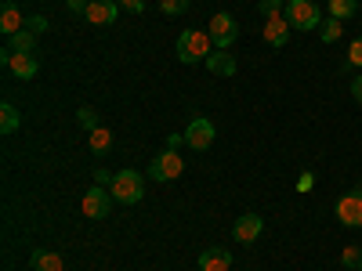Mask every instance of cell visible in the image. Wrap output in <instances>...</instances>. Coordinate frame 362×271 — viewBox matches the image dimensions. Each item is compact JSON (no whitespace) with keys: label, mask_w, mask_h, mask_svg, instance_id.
<instances>
[{"label":"cell","mask_w":362,"mask_h":271,"mask_svg":"<svg viewBox=\"0 0 362 271\" xmlns=\"http://www.w3.org/2000/svg\"><path fill=\"white\" fill-rule=\"evenodd\" d=\"M210 54H214V40H210L206 29H185V33L177 37V58H181L185 66L206 62Z\"/></svg>","instance_id":"6da1fadb"},{"label":"cell","mask_w":362,"mask_h":271,"mask_svg":"<svg viewBox=\"0 0 362 271\" xmlns=\"http://www.w3.org/2000/svg\"><path fill=\"white\" fill-rule=\"evenodd\" d=\"M109 192H112L116 203L134 206V203H141V195H145V177H141L138 170H119V174H112Z\"/></svg>","instance_id":"7a4b0ae2"},{"label":"cell","mask_w":362,"mask_h":271,"mask_svg":"<svg viewBox=\"0 0 362 271\" xmlns=\"http://www.w3.org/2000/svg\"><path fill=\"white\" fill-rule=\"evenodd\" d=\"M286 22L297 33H312L322 25V15L315 8V0H286Z\"/></svg>","instance_id":"3957f363"},{"label":"cell","mask_w":362,"mask_h":271,"mask_svg":"<svg viewBox=\"0 0 362 271\" xmlns=\"http://www.w3.org/2000/svg\"><path fill=\"white\" fill-rule=\"evenodd\" d=\"M112 192L105 188V185H90L87 192H83V199H80V214L87 217V221H105L109 214H112Z\"/></svg>","instance_id":"277c9868"},{"label":"cell","mask_w":362,"mask_h":271,"mask_svg":"<svg viewBox=\"0 0 362 271\" xmlns=\"http://www.w3.org/2000/svg\"><path fill=\"white\" fill-rule=\"evenodd\" d=\"M210 40H214V51H228L232 44H235V37H239V25H235V18L232 15H225V11H218L214 18H210Z\"/></svg>","instance_id":"5b68a950"},{"label":"cell","mask_w":362,"mask_h":271,"mask_svg":"<svg viewBox=\"0 0 362 271\" xmlns=\"http://www.w3.org/2000/svg\"><path fill=\"white\" fill-rule=\"evenodd\" d=\"M181 170H185V159L177 156V148H167V152H160L148 163V177L153 181H174V177H181Z\"/></svg>","instance_id":"8992f818"},{"label":"cell","mask_w":362,"mask_h":271,"mask_svg":"<svg viewBox=\"0 0 362 271\" xmlns=\"http://www.w3.org/2000/svg\"><path fill=\"white\" fill-rule=\"evenodd\" d=\"M0 58H4V66L11 69L15 80H33V76L40 73V58H37L33 51H18V54H11V51L4 47V54H0Z\"/></svg>","instance_id":"52a82bcc"},{"label":"cell","mask_w":362,"mask_h":271,"mask_svg":"<svg viewBox=\"0 0 362 271\" xmlns=\"http://www.w3.org/2000/svg\"><path fill=\"white\" fill-rule=\"evenodd\" d=\"M334 214H337V221H341L344 228H362V188L341 195L337 206H334Z\"/></svg>","instance_id":"ba28073f"},{"label":"cell","mask_w":362,"mask_h":271,"mask_svg":"<svg viewBox=\"0 0 362 271\" xmlns=\"http://www.w3.org/2000/svg\"><path fill=\"white\" fill-rule=\"evenodd\" d=\"M185 145L192 148V152H206V148L214 145V124L203 119V116H196L189 124V131H185Z\"/></svg>","instance_id":"9c48e42d"},{"label":"cell","mask_w":362,"mask_h":271,"mask_svg":"<svg viewBox=\"0 0 362 271\" xmlns=\"http://www.w3.org/2000/svg\"><path fill=\"white\" fill-rule=\"evenodd\" d=\"M290 33H293V29H290V22H286V11L264 18V40H268V47L283 51V47L290 44Z\"/></svg>","instance_id":"30bf717a"},{"label":"cell","mask_w":362,"mask_h":271,"mask_svg":"<svg viewBox=\"0 0 362 271\" xmlns=\"http://www.w3.org/2000/svg\"><path fill=\"white\" fill-rule=\"evenodd\" d=\"M261 231H264V221H261L257 214H243V217L232 224V239H235V243H243V246L257 243Z\"/></svg>","instance_id":"8fae6325"},{"label":"cell","mask_w":362,"mask_h":271,"mask_svg":"<svg viewBox=\"0 0 362 271\" xmlns=\"http://www.w3.org/2000/svg\"><path fill=\"white\" fill-rule=\"evenodd\" d=\"M116 11H119L116 0H90L87 11H83V18H87L90 25H112V22H116Z\"/></svg>","instance_id":"7c38bea8"},{"label":"cell","mask_w":362,"mask_h":271,"mask_svg":"<svg viewBox=\"0 0 362 271\" xmlns=\"http://www.w3.org/2000/svg\"><path fill=\"white\" fill-rule=\"evenodd\" d=\"M232 267V253L221 246H210L206 253H199V271H228Z\"/></svg>","instance_id":"4fadbf2b"},{"label":"cell","mask_w":362,"mask_h":271,"mask_svg":"<svg viewBox=\"0 0 362 271\" xmlns=\"http://www.w3.org/2000/svg\"><path fill=\"white\" fill-rule=\"evenodd\" d=\"M22 29H25L22 11H18L15 4H4V11H0V33H4V37H15V33H22Z\"/></svg>","instance_id":"5bb4252c"},{"label":"cell","mask_w":362,"mask_h":271,"mask_svg":"<svg viewBox=\"0 0 362 271\" xmlns=\"http://www.w3.org/2000/svg\"><path fill=\"white\" fill-rule=\"evenodd\" d=\"M29 264H33V271H66L62 253H54V250H33Z\"/></svg>","instance_id":"9a60e30c"},{"label":"cell","mask_w":362,"mask_h":271,"mask_svg":"<svg viewBox=\"0 0 362 271\" xmlns=\"http://www.w3.org/2000/svg\"><path fill=\"white\" fill-rule=\"evenodd\" d=\"M206 69L214 73V76H235V58L228 51H214L206 58Z\"/></svg>","instance_id":"2e32d148"},{"label":"cell","mask_w":362,"mask_h":271,"mask_svg":"<svg viewBox=\"0 0 362 271\" xmlns=\"http://www.w3.org/2000/svg\"><path fill=\"white\" fill-rule=\"evenodd\" d=\"M341 37H344V22L334 18V15L322 18V25H319V40H322V44H337Z\"/></svg>","instance_id":"e0dca14e"},{"label":"cell","mask_w":362,"mask_h":271,"mask_svg":"<svg viewBox=\"0 0 362 271\" xmlns=\"http://www.w3.org/2000/svg\"><path fill=\"white\" fill-rule=\"evenodd\" d=\"M18 127H22L18 109H15L11 102H4V105H0V134H15Z\"/></svg>","instance_id":"ac0fdd59"},{"label":"cell","mask_w":362,"mask_h":271,"mask_svg":"<svg viewBox=\"0 0 362 271\" xmlns=\"http://www.w3.org/2000/svg\"><path fill=\"white\" fill-rule=\"evenodd\" d=\"M37 47V33H29V29H22V33L8 37V51L18 54V51H33Z\"/></svg>","instance_id":"d6986e66"},{"label":"cell","mask_w":362,"mask_h":271,"mask_svg":"<svg viewBox=\"0 0 362 271\" xmlns=\"http://www.w3.org/2000/svg\"><path fill=\"white\" fill-rule=\"evenodd\" d=\"M90 152H109L112 148V131L109 127H98V131H90Z\"/></svg>","instance_id":"ffe728a7"},{"label":"cell","mask_w":362,"mask_h":271,"mask_svg":"<svg viewBox=\"0 0 362 271\" xmlns=\"http://www.w3.org/2000/svg\"><path fill=\"white\" fill-rule=\"evenodd\" d=\"M358 11V0H329V15H334V18H351Z\"/></svg>","instance_id":"44dd1931"},{"label":"cell","mask_w":362,"mask_h":271,"mask_svg":"<svg viewBox=\"0 0 362 271\" xmlns=\"http://www.w3.org/2000/svg\"><path fill=\"white\" fill-rule=\"evenodd\" d=\"M76 119H80L83 131H98V112L90 109V105H80V109H76Z\"/></svg>","instance_id":"7402d4cb"},{"label":"cell","mask_w":362,"mask_h":271,"mask_svg":"<svg viewBox=\"0 0 362 271\" xmlns=\"http://www.w3.org/2000/svg\"><path fill=\"white\" fill-rule=\"evenodd\" d=\"M341 264L351 267V271H362V250L358 246H344L341 250Z\"/></svg>","instance_id":"603a6c76"},{"label":"cell","mask_w":362,"mask_h":271,"mask_svg":"<svg viewBox=\"0 0 362 271\" xmlns=\"http://www.w3.org/2000/svg\"><path fill=\"white\" fill-rule=\"evenodd\" d=\"M160 11L163 15H185L189 11V0H160Z\"/></svg>","instance_id":"cb8c5ba5"},{"label":"cell","mask_w":362,"mask_h":271,"mask_svg":"<svg viewBox=\"0 0 362 271\" xmlns=\"http://www.w3.org/2000/svg\"><path fill=\"white\" fill-rule=\"evenodd\" d=\"M257 11H261V18L279 15V11H283V0H257Z\"/></svg>","instance_id":"d4e9b609"},{"label":"cell","mask_w":362,"mask_h":271,"mask_svg":"<svg viewBox=\"0 0 362 271\" xmlns=\"http://www.w3.org/2000/svg\"><path fill=\"white\" fill-rule=\"evenodd\" d=\"M348 66H362V37L358 40H351V47H348Z\"/></svg>","instance_id":"484cf974"},{"label":"cell","mask_w":362,"mask_h":271,"mask_svg":"<svg viewBox=\"0 0 362 271\" xmlns=\"http://www.w3.org/2000/svg\"><path fill=\"white\" fill-rule=\"evenodd\" d=\"M25 29H29V33H44L47 18H44V15H29V18H25Z\"/></svg>","instance_id":"4316f807"},{"label":"cell","mask_w":362,"mask_h":271,"mask_svg":"<svg viewBox=\"0 0 362 271\" xmlns=\"http://www.w3.org/2000/svg\"><path fill=\"white\" fill-rule=\"evenodd\" d=\"M312 188H315V174L308 170V174L297 177V192H312Z\"/></svg>","instance_id":"83f0119b"},{"label":"cell","mask_w":362,"mask_h":271,"mask_svg":"<svg viewBox=\"0 0 362 271\" xmlns=\"http://www.w3.org/2000/svg\"><path fill=\"white\" fill-rule=\"evenodd\" d=\"M116 4L124 8V11H134V15H141V11H145V0H116Z\"/></svg>","instance_id":"f1b7e54d"},{"label":"cell","mask_w":362,"mask_h":271,"mask_svg":"<svg viewBox=\"0 0 362 271\" xmlns=\"http://www.w3.org/2000/svg\"><path fill=\"white\" fill-rule=\"evenodd\" d=\"M87 4H90V0H66V8H69L73 15H80V11H87Z\"/></svg>","instance_id":"f546056e"},{"label":"cell","mask_w":362,"mask_h":271,"mask_svg":"<svg viewBox=\"0 0 362 271\" xmlns=\"http://www.w3.org/2000/svg\"><path fill=\"white\" fill-rule=\"evenodd\" d=\"M351 98L362 105V76H355V80H351Z\"/></svg>","instance_id":"4dcf8cb0"},{"label":"cell","mask_w":362,"mask_h":271,"mask_svg":"<svg viewBox=\"0 0 362 271\" xmlns=\"http://www.w3.org/2000/svg\"><path fill=\"white\" fill-rule=\"evenodd\" d=\"M95 185H112V177H109V170H95Z\"/></svg>","instance_id":"1f68e13d"},{"label":"cell","mask_w":362,"mask_h":271,"mask_svg":"<svg viewBox=\"0 0 362 271\" xmlns=\"http://www.w3.org/2000/svg\"><path fill=\"white\" fill-rule=\"evenodd\" d=\"M181 141H185V134H170V138H167V148H177Z\"/></svg>","instance_id":"d6a6232c"}]
</instances>
